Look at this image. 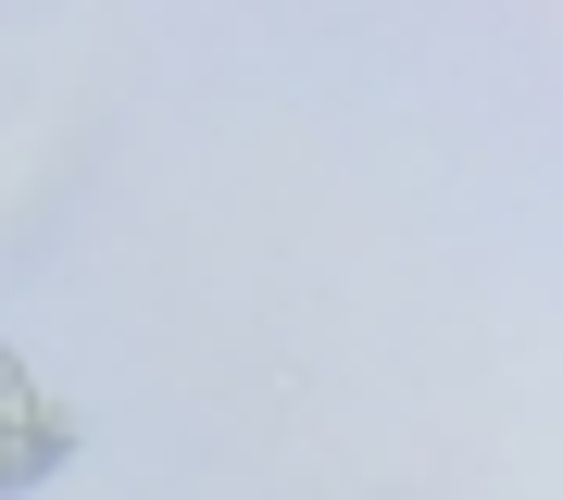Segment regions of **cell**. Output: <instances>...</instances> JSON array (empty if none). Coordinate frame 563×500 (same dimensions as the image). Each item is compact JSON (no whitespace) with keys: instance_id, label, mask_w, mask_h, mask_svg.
<instances>
[]
</instances>
